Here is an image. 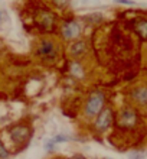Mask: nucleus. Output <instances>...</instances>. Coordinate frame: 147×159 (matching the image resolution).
<instances>
[{
  "label": "nucleus",
  "mask_w": 147,
  "mask_h": 159,
  "mask_svg": "<svg viewBox=\"0 0 147 159\" xmlns=\"http://www.w3.org/2000/svg\"><path fill=\"white\" fill-rule=\"evenodd\" d=\"M143 158H144V153H139V152L130 153V159H143Z\"/></svg>",
  "instance_id": "14"
},
{
  "label": "nucleus",
  "mask_w": 147,
  "mask_h": 159,
  "mask_svg": "<svg viewBox=\"0 0 147 159\" xmlns=\"http://www.w3.org/2000/svg\"><path fill=\"white\" fill-rule=\"evenodd\" d=\"M71 67H72V68H71V72H72V74H74L75 77H81V75H82V67H81L80 64L74 62Z\"/></svg>",
  "instance_id": "11"
},
{
  "label": "nucleus",
  "mask_w": 147,
  "mask_h": 159,
  "mask_svg": "<svg viewBox=\"0 0 147 159\" xmlns=\"http://www.w3.org/2000/svg\"><path fill=\"white\" fill-rule=\"evenodd\" d=\"M85 48H87V45H85L84 41H78L75 42V43H72L71 45V55L72 57H80V55H82L85 52Z\"/></svg>",
  "instance_id": "9"
},
{
  "label": "nucleus",
  "mask_w": 147,
  "mask_h": 159,
  "mask_svg": "<svg viewBox=\"0 0 147 159\" xmlns=\"http://www.w3.org/2000/svg\"><path fill=\"white\" fill-rule=\"evenodd\" d=\"M137 121V116L133 109H126L123 110L121 116H120V125L124 127H133Z\"/></svg>",
  "instance_id": "5"
},
{
  "label": "nucleus",
  "mask_w": 147,
  "mask_h": 159,
  "mask_svg": "<svg viewBox=\"0 0 147 159\" xmlns=\"http://www.w3.org/2000/svg\"><path fill=\"white\" fill-rule=\"evenodd\" d=\"M41 25L45 28V29H49L50 26L54 25V16L50 13H43L42 19H41Z\"/></svg>",
  "instance_id": "10"
},
{
  "label": "nucleus",
  "mask_w": 147,
  "mask_h": 159,
  "mask_svg": "<svg viewBox=\"0 0 147 159\" xmlns=\"http://www.w3.org/2000/svg\"><path fill=\"white\" fill-rule=\"evenodd\" d=\"M111 120H113V111L111 109H104L101 110V113H98V117L95 120V127H97L98 132H104L110 127L111 125Z\"/></svg>",
  "instance_id": "2"
},
{
  "label": "nucleus",
  "mask_w": 147,
  "mask_h": 159,
  "mask_svg": "<svg viewBox=\"0 0 147 159\" xmlns=\"http://www.w3.org/2000/svg\"><path fill=\"white\" fill-rule=\"evenodd\" d=\"M134 28L137 30V34L143 39H147V19H140V20H134Z\"/></svg>",
  "instance_id": "8"
},
{
  "label": "nucleus",
  "mask_w": 147,
  "mask_h": 159,
  "mask_svg": "<svg viewBox=\"0 0 147 159\" xmlns=\"http://www.w3.org/2000/svg\"><path fill=\"white\" fill-rule=\"evenodd\" d=\"M80 34H81V26H80V23L75 20L67 22V23L62 26V36H63V39H67V41L78 38Z\"/></svg>",
  "instance_id": "3"
},
{
  "label": "nucleus",
  "mask_w": 147,
  "mask_h": 159,
  "mask_svg": "<svg viewBox=\"0 0 147 159\" xmlns=\"http://www.w3.org/2000/svg\"><path fill=\"white\" fill-rule=\"evenodd\" d=\"M10 138L13 139V142L20 143L23 140L29 138V129L26 126H16L10 130Z\"/></svg>",
  "instance_id": "6"
},
{
  "label": "nucleus",
  "mask_w": 147,
  "mask_h": 159,
  "mask_svg": "<svg viewBox=\"0 0 147 159\" xmlns=\"http://www.w3.org/2000/svg\"><path fill=\"white\" fill-rule=\"evenodd\" d=\"M54 3L56 4V6H59V7H63V6L68 3V0H54Z\"/></svg>",
  "instance_id": "16"
},
{
  "label": "nucleus",
  "mask_w": 147,
  "mask_h": 159,
  "mask_svg": "<svg viewBox=\"0 0 147 159\" xmlns=\"http://www.w3.org/2000/svg\"><path fill=\"white\" fill-rule=\"evenodd\" d=\"M74 159H85V158H84V156H75Z\"/></svg>",
  "instance_id": "17"
},
{
  "label": "nucleus",
  "mask_w": 147,
  "mask_h": 159,
  "mask_svg": "<svg viewBox=\"0 0 147 159\" xmlns=\"http://www.w3.org/2000/svg\"><path fill=\"white\" fill-rule=\"evenodd\" d=\"M69 140V138L68 136H65V134H58L56 138H54L52 139V143H63V142H68Z\"/></svg>",
  "instance_id": "12"
},
{
  "label": "nucleus",
  "mask_w": 147,
  "mask_h": 159,
  "mask_svg": "<svg viewBox=\"0 0 147 159\" xmlns=\"http://www.w3.org/2000/svg\"><path fill=\"white\" fill-rule=\"evenodd\" d=\"M9 156V152L6 151V148L3 146V143H2V140H0V158L6 159Z\"/></svg>",
  "instance_id": "13"
},
{
  "label": "nucleus",
  "mask_w": 147,
  "mask_h": 159,
  "mask_svg": "<svg viewBox=\"0 0 147 159\" xmlns=\"http://www.w3.org/2000/svg\"><path fill=\"white\" fill-rule=\"evenodd\" d=\"M115 3L128 4V6H134V4H136V2H133V0H115Z\"/></svg>",
  "instance_id": "15"
},
{
  "label": "nucleus",
  "mask_w": 147,
  "mask_h": 159,
  "mask_svg": "<svg viewBox=\"0 0 147 159\" xmlns=\"http://www.w3.org/2000/svg\"><path fill=\"white\" fill-rule=\"evenodd\" d=\"M38 55L42 57V58H49V59L55 58L56 57V46H55V43L50 41H43L38 49Z\"/></svg>",
  "instance_id": "4"
},
{
  "label": "nucleus",
  "mask_w": 147,
  "mask_h": 159,
  "mask_svg": "<svg viewBox=\"0 0 147 159\" xmlns=\"http://www.w3.org/2000/svg\"><path fill=\"white\" fill-rule=\"evenodd\" d=\"M133 98H134L139 104H147V88L146 87H139L133 91Z\"/></svg>",
  "instance_id": "7"
},
{
  "label": "nucleus",
  "mask_w": 147,
  "mask_h": 159,
  "mask_svg": "<svg viewBox=\"0 0 147 159\" xmlns=\"http://www.w3.org/2000/svg\"><path fill=\"white\" fill-rule=\"evenodd\" d=\"M105 101V96L102 91H94L91 93L87 104H85V116L87 117H93V116H97L101 111L102 106H104Z\"/></svg>",
  "instance_id": "1"
}]
</instances>
